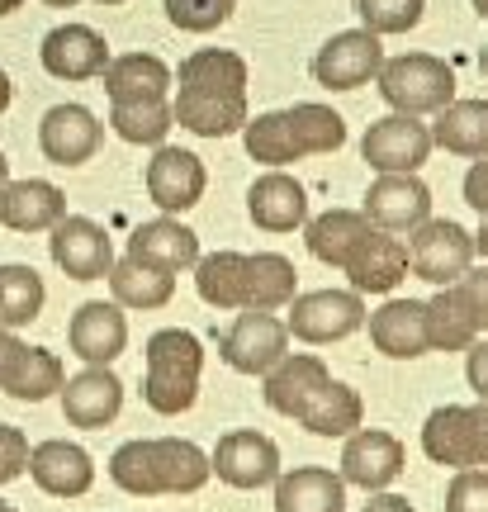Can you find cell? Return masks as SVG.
<instances>
[{"instance_id": "6da1fadb", "label": "cell", "mask_w": 488, "mask_h": 512, "mask_svg": "<svg viewBox=\"0 0 488 512\" xmlns=\"http://www.w3.org/2000/svg\"><path fill=\"white\" fill-rule=\"evenodd\" d=\"M209 456L181 437H138L109 456V479L133 498L199 494L209 484Z\"/></svg>"}, {"instance_id": "7a4b0ae2", "label": "cell", "mask_w": 488, "mask_h": 512, "mask_svg": "<svg viewBox=\"0 0 488 512\" xmlns=\"http://www.w3.org/2000/svg\"><path fill=\"white\" fill-rule=\"evenodd\" d=\"M242 143L247 157L266 166H285L299 157H323L346 143V119L327 105H290V110L256 114L242 124Z\"/></svg>"}, {"instance_id": "3957f363", "label": "cell", "mask_w": 488, "mask_h": 512, "mask_svg": "<svg viewBox=\"0 0 488 512\" xmlns=\"http://www.w3.org/2000/svg\"><path fill=\"white\" fill-rule=\"evenodd\" d=\"M147 375H143V399L152 413L176 418L199 399V370H204V347L195 332L162 328L147 337Z\"/></svg>"}, {"instance_id": "277c9868", "label": "cell", "mask_w": 488, "mask_h": 512, "mask_svg": "<svg viewBox=\"0 0 488 512\" xmlns=\"http://www.w3.org/2000/svg\"><path fill=\"white\" fill-rule=\"evenodd\" d=\"M380 95L394 114H436L455 100V72L432 53H403L380 67Z\"/></svg>"}, {"instance_id": "5b68a950", "label": "cell", "mask_w": 488, "mask_h": 512, "mask_svg": "<svg viewBox=\"0 0 488 512\" xmlns=\"http://www.w3.org/2000/svg\"><path fill=\"white\" fill-rule=\"evenodd\" d=\"M422 451L432 465L474 470L488 465V403H446L422 427Z\"/></svg>"}, {"instance_id": "8992f818", "label": "cell", "mask_w": 488, "mask_h": 512, "mask_svg": "<svg viewBox=\"0 0 488 512\" xmlns=\"http://www.w3.org/2000/svg\"><path fill=\"white\" fill-rule=\"evenodd\" d=\"M365 323V299L356 290H313V294H294L290 299V318L285 328L299 342L327 347V342H342Z\"/></svg>"}, {"instance_id": "52a82bcc", "label": "cell", "mask_w": 488, "mask_h": 512, "mask_svg": "<svg viewBox=\"0 0 488 512\" xmlns=\"http://www.w3.org/2000/svg\"><path fill=\"white\" fill-rule=\"evenodd\" d=\"M408 266L427 285H451L474 266V233L455 219H422L408 238Z\"/></svg>"}, {"instance_id": "ba28073f", "label": "cell", "mask_w": 488, "mask_h": 512, "mask_svg": "<svg viewBox=\"0 0 488 512\" xmlns=\"http://www.w3.org/2000/svg\"><path fill=\"white\" fill-rule=\"evenodd\" d=\"M384 67V48L380 34L370 29H342L332 34L313 57V81L327 86V91H361L370 86Z\"/></svg>"}, {"instance_id": "9c48e42d", "label": "cell", "mask_w": 488, "mask_h": 512, "mask_svg": "<svg viewBox=\"0 0 488 512\" xmlns=\"http://www.w3.org/2000/svg\"><path fill=\"white\" fill-rule=\"evenodd\" d=\"M285 351H290V328L275 313H261V309H242L233 318V328L223 332V342H218V356L237 375H266Z\"/></svg>"}, {"instance_id": "30bf717a", "label": "cell", "mask_w": 488, "mask_h": 512, "mask_svg": "<svg viewBox=\"0 0 488 512\" xmlns=\"http://www.w3.org/2000/svg\"><path fill=\"white\" fill-rule=\"evenodd\" d=\"M48 252H53V266L72 280H105L109 266H114V242L95 219L86 214H62V219L48 228Z\"/></svg>"}, {"instance_id": "8fae6325", "label": "cell", "mask_w": 488, "mask_h": 512, "mask_svg": "<svg viewBox=\"0 0 488 512\" xmlns=\"http://www.w3.org/2000/svg\"><path fill=\"white\" fill-rule=\"evenodd\" d=\"M361 157L375 171H422L432 157V128L417 124V114H384L365 128Z\"/></svg>"}, {"instance_id": "7c38bea8", "label": "cell", "mask_w": 488, "mask_h": 512, "mask_svg": "<svg viewBox=\"0 0 488 512\" xmlns=\"http://www.w3.org/2000/svg\"><path fill=\"white\" fill-rule=\"evenodd\" d=\"M361 214L384 233H413L422 219H432V190L417 181V171H380V181L365 190Z\"/></svg>"}, {"instance_id": "4fadbf2b", "label": "cell", "mask_w": 488, "mask_h": 512, "mask_svg": "<svg viewBox=\"0 0 488 512\" xmlns=\"http://www.w3.org/2000/svg\"><path fill=\"white\" fill-rule=\"evenodd\" d=\"M209 470L233 489H266L280 479V446L266 432H228L218 437Z\"/></svg>"}, {"instance_id": "5bb4252c", "label": "cell", "mask_w": 488, "mask_h": 512, "mask_svg": "<svg viewBox=\"0 0 488 512\" xmlns=\"http://www.w3.org/2000/svg\"><path fill=\"white\" fill-rule=\"evenodd\" d=\"M403 441L394 432H380V427H356L351 437H346V451H342V479L346 484H356L365 494H380L389 489L398 475H403Z\"/></svg>"}, {"instance_id": "9a60e30c", "label": "cell", "mask_w": 488, "mask_h": 512, "mask_svg": "<svg viewBox=\"0 0 488 512\" xmlns=\"http://www.w3.org/2000/svg\"><path fill=\"white\" fill-rule=\"evenodd\" d=\"M147 195L157 209L166 214H185V209H195L204 200V185H209V171L199 162L195 152H185V147H157L152 152V162H147Z\"/></svg>"}, {"instance_id": "2e32d148", "label": "cell", "mask_w": 488, "mask_h": 512, "mask_svg": "<svg viewBox=\"0 0 488 512\" xmlns=\"http://www.w3.org/2000/svg\"><path fill=\"white\" fill-rule=\"evenodd\" d=\"M342 271L351 275V290L356 294H389V290H398V280L408 275V242L370 223L365 238L351 247Z\"/></svg>"}, {"instance_id": "e0dca14e", "label": "cell", "mask_w": 488, "mask_h": 512, "mask_svg": "<svg viewBox=\"0 0 488 512\" xmlns=\"http://www.w3.org/2000/svg\"><path fill=\"white\" fill-rule=\"evenodd\" d=\"M105 143V124L95 119L86 105H53L38 124V147L43 157L57 166H81L91 162Z\"/></svg>"}, {"instance_id": "ac0fdd59", "label": "cell", "mask_w": 488, "mask_h": 512, "mask_svg": "<svg viewBox=\"0 0 488 512\" xmlns=\"http://www.w3.org/2000/svg\"><path fill=\"white\" fill-rule=\"evenodd\" d=\"M38 57H43V72L57 81H95L109 62V43L91 24H57L48 29Z\"/></svg>"}, {"instance_id": "d6986e66", "label": "cell", "mask_w": 488, "mask_h": 512, "mask_svg": "<svg viewBox=\"0 0 488 512\" xmlns=\"http://www.w3.org/2000/svg\"><path fill=\"white\" fill-rule=\"evenodd\" d=\"M67 347L86 361V366H109L119 361L128 347V318L119 304H105V299H91L72 313L67 323Z\"/></svg>"}, {"instance_id": "ffe728a7", "label": "cell", "mask_w": 488, "mask_h": 512, "mask_svg": "<svg viewBox=\"0 0 488 512\" xmlns=\"http://www.w3.org/2000/svg\"><path fill=\"white\" fill-rule=\"evenodd\" d=\"M124 408V380L109 366H86L81 375L62 380V418L72 427H109Z\"/></svg>"}, {"instance_id": "44dd1931", "label": "cell", "mask_w": 488, "mask_h": 512, "mask_svg": "<svg viewBox=\"0 0 488 512\" xmlns=\"http://www.w3.org/2000/svg\"><path fill=\"white\" fill-rule=\"evenodd\" d=\"M29 475L43 494L53 498H81L95 484V460L76 441H38L29 451Z\"/></svg>"}, {"instance_id": "7402d4cb", "label": "cell", "mask_w": 488, "mask_h": 512, "mask_svg": "<svg viewBox=\"0 0 488 512\" xmlns=\"http://www.w3.org/2000/svg\"><path fill=\"white\" fill-rule=\"evenodd\" d=\"M67 214V195L53 181H5L0 185V223L10 233H48Z\"/></svg>"}, {"instance_id": "603a6c76", "label": "cell", "mask_w": 488, "mask_h": 512, "mask_svg": "<svg viewBox=\"0 0 488 512\" xmlns=\"http://www.w3.org/2000/svg\"><path fill=\"white\" fill-rule=\"evenodd\" d=\"M247 214H252V223L266 228V233H294V228H304L308 223L304 185L275 166L261 181H252V190H247Z\"/></svg>"}, {"instance_id": "cb8c5ba5", "label": "cell", "mask_w": 488, "mask_h": 512, "mask_svg": "<svg viewBox=\"0 0 488 512\" xmlns=\"http://www.w3.org/2000/svg\"><path fill=\"white\" fill-rule=\"evenodd\" d=\"M105 95L109 105H143V100H166V91L176 86V76L166 67L162 57L152 53H124V57H109L105 72Z\"/></svg>"}, {"instance_id": "d4e9b609", "label": "cell", "mask_w": 488, "mask_h": 512, "mask_svg": "<svg viewBox=\"0 0 488 512\" xmlns=\"http://www.w3.org/2000/svg\"><path fill=\"white\" fill-rule=\"evenodd\" d=\"M370 342L394 361L427 356L432 351V342H427V304L422 299H389L380 313H370Z\"/></svg>"}, {"instance_id": "484cf974", "label": "cell", "mask_w": 488, "mask_h": 512, "mask_svg": "<svg viewBox=\"0 0 488 512\" xmlns=\"http://www.w3.org/2000/svg\"><path fill=\"white\" fill-rule=\"evenodd\" d=\"M128 256L133 261H143V266H157V271H171L181 275L185 266H195L199 261V238L195 228H185L181 219H152L143 228H133V238H128Z\"/></svg>"}, {"instance_id": "4316f807", "label": "cell", "mask_w": 488, "mask_h": 512, "mask_svg": "<svg viewBox=\"0 0 488 512\" xmlns=\"http://www.w3.org/2000/svg\"><path fill=\"white\" fill-rule=\"evenodd\" d=\"M275 512H346V479L323 465H299L275 479Z\"/></svg>"}, {"instance_id": "83f0119b", "label": "cell", "mask_w": 488, "mask_h": 512, "mask_svg": "<svg viewBox=\"0 0 488 512\" xmlns=\"http://www.w3.org/2000/svg\"><path fill=\"white\" fill-rule=\"evenodd\" d=\"M327 380H332V375H327V366L318 356H308V351L290 356V351H285V356L266 370V403H271L275 413H285V418H299V408H304Z\"/></svg>"}, {"instance_id": "f1b7e54d", "label": "cell", "mask_w": 488, "mask_h": 512, "mask_svg": "<svg viewBox=\"0 0 488 512\" xmlns=\"http://www.w3.org/2000/svg\"><path fill=\"white\" fill-rule=\"evenodd\" d=\"M181 86L176 91H195V95H223V100H237L247 95V62L228 48H199L181 62Z\"/></svg>"}, {"instance_id": "f546056e", "label": "cell", "mask_w": 488, "mask_h": 512, "mask_svg": "<svg viewBox=\"0 0 488 512\" xmlns=\"http://www.w3.org/2000/svg\"><path fill=\"white\" fill-rule=\"evenodd\" d=\"M171 119L199 138H228L237 128L247 124L252 114H247V95H237V100H223V95H195V91H176L171 100Z\"/></svg>"}, {"instance_id": "4dcf8cb0", "label": "cell", "mask_w": 488, "mask_h": 512, "mask_svg": "<svg viewBox=\"0 0 488 512\" xmlns=\"http://www.w3.org/2000/svg\"><path fill=\"white\" fill-rule=\"evenodd\" d=\"M432 147H446L455 157H488V100H451L436 110Z\"/></svg>"}, {"instance_id": "1f68e13d", "label": "cell", "mask_w": 488, "mask_h": 512, "mask_svg": "<svg viewBox=\"0 0 488 512\" xmlns=\"http://www.w3.org/2000/svg\"><path fill=\"white\" fill-rule=\"evenodd\" d=\"M109 290H114V304L119 309H166L171 304V294H176V275L171 271H157V266H143V261H114L109 266Z\"/></svg>"}, {"instance_id": "d6a6232c", "label": "cell", "mask_w": 488, "mask_h": 512, "mask_svg": "<svg viewBox=\"0 0 488 512\" xmlns=\"http://www.w3.org/2000/svg\"><path fill=\"white\" fill-rule=\"evenodd\" d=\"M361 418H365L361 394H356L351 384H337V380H327L323 389L299 408V422H304L313 437H351V432L361 427Z\"/></svg>"}, {"instance_id": "836d02e7", "label": "cell", "mask_w": 488, "mask_h": 512, "mask_svg": "<svg viewBox=\"0 0 488 512\" xmlns=\"http://www.w3.org/2000/svg\"><path fill=\"white\" fill-rule=\"evenodd\" d=\"M365 228H370V219H365L361 209H327V214L304 223L308 252L318 256L323 266H346V256L365 238Z\"/></svg>"}, {"instance_id": "e575fe53", "label": "cell", "mask_w": 488, "mask_h": 512, "mask_svg": "<svg viewBox=\"0 0 488 512\" xmlns=\"http://www.w3.org/2000/svg\"><path fill=\"white\" fill-rule=\"evenodd\" d=\"M294 285H299V271H294L290 256L280 252L247 256V304L242 309H261V313L285 309L294 299Z\"/></svg>"}, {"instance_id": "d590c367", "label": "cell", "mask_w": 488, "mask_h": 512, "mask_svg": "<svg viewBox=\"0 0 488 512\" xmlns=\"http://www.w3.org/2000/svg\"><path fill=\"white\" fill-rule=\"evenodd\" d=\"M195 290L214 309H242L247 304V256L214 252L195 261Z\"/></svg>"}, {"instance_id": "8d00e7d4", "label": "cell", "mask_w": 488, "mask_h": 512, "mask_svg": "<svg viewBox=\"0 0 488 512\" xmlns=\"http://www.w3.org/2000/svg\"><path fill=\"white\" fill-rule=\"evenodd\" d=\"M43 275L34 266H24V261H10V266H0V328H24V323H34L38 313H43Z\"/></svg>"}, {"instance_id": "74e56055", "label": "cell", "mask_w": 488, "mask_h": 512, "mask_svg": "<svg viewBox=\"0 0 488 512\" xmlns=\"http://www.w3.org/2000/svg\"><path fill=\"white\" fill-rule=\"evenodd\" d=\"M62 380H67V370H62V361H57V351H43V347H24L19 351L15 370L5 375V394L19 403H43L48 394H57L62 389Z\"/></svg>"}, {"instance_id": "f35d334b", "label": "cell", "mask_w": 488, "mask_h": 512, "mask_svg": "<svg viewBox=\"0 0 488 512\" xmlns=\"http://www.w3.org/2000/svg\"><path fill=\"white\" fill-rule=\"evenodd\" d=\"M171 105L166 100H143V105H109V128L138 147H162V138L171 133Z\"/></svg>"}, {"instance_id": "ab89813d", "label": "cell", "mask_w": 488, "mask_h": 512, "mask_svg": "<svg viewBox=\"0 0 488 512\" xmlns=\"http://www.w3.org/2000/svg\"><path fill=\"white\" fill-rule=\"evenodd\" d=\"M427 342H432V351H465L470 342H479V332L470 328L465 313L455 309L446 285H436V294L427 299Z\"/></svg>"}, {"instance_id": "60d3db41", "label": "cell", "mask_w": 488, "mask_h": 512, "mask_svg": "<svg viewBox=\"0 0 488 512\" xmlns=\"http://www.w3.org/2000/svg\"><path fill=\"white\" fill-rule=\"evenodd\" d=\"M356 5V15L370 34H408L422 24V10H427V0H351Z\"/></svg>"}, {"instance_id": "b9f144b4", "label": "cell", "mask_w": 488, "mask_h": 512, "mask_svg": "<svg viewBox=\"0 0 488 512\" xmlns=\"http://www.w3.org/2000/svg\"><path fill=\"white\" fill-rule=\"evenodd\" d=\"M166 5V19L185 29V34H209L218 24H228L233 15V0H162Z\"/></svg>"}, {"instance_id": "7bdbcfd3", "label": "cell", "mask_w": 488, "mask_h": 512, "mask_svg": "<svg viewBox=\"0 0 488 512\" xmlns=\"http://www.w3.org/2000/svg\"><path fill=\"white\" fill-rule=\"evenodd\" d=\"M446 294L455 299V309L470 318L474 332H488V266H470L465 275H455Z\"/></svg>"}, {"instance_id": "ee69618b", "label": "cell", "mask_w": 488, "mask_h": 512, "mask_svg": "<svg viewBox=\"0 0 488 512\" xmlns=\"http://www.w3.org/2000/svg\"><path fill=\"white\" fill-rule=\"evenodd\" d=\"M446 512H488V470H460L446 489Z\"/></svg>"}, {"instance_id": "f6af8a7d", "label": "cell", "mask_w": 488, "mask_h": 512, "mask_svg": "<svg viewBox=\"0 0 488 512\" xmlns=\"http://www.w3.org/2000/svg\"><path fill=\"white\" fill-rule=\"evenodd\" d=\"M24 470H29V437L10 422H0V484H15Z\"/></svg>"}, {"instance_id": "bcb514c9", "label": "cell", "mask_w": 488, "mask_h": 512, "mask_svg": "<svg viewBox=\"0 0 488 512\" xmlns=\"http://www.w3.org/2000/svg\"><path fill=\"white\" fill-rule=\"evenodd\" d=\"M465 204L488 214V157H474V166L465 171Z\"/></svg>"}, {"instance_id": "7dc6e473", "label": "cell", "mask_w": 488, "mask_h": 512, "mask_svg": "<svg viewBox=\"0 0 488 512\" xmlns=\"http://www.w3.org/2000/svg\"><path fill=\"white\" fill-rule=\"evenodd\" d=\"M465 351H470V366H465V375H470V389L488 403V342H470Z\"/></svg>"}, {"instance_id": "c3c4849f", "label": "cell", "mask_w": 488, "mask_h": 512, "mask_svg": "<svg viewBox=\"0 0 488 512\" xmlns=\"http://www.w3.org/2000/svg\"><path fill=\"white\" fill-rule=\"evenodd\" d=\"M19 351H24V342H19V337H15L10 328H0V384H5V375L15 370Z\"/></svg>"}, {"instance_id": "681fc988", "label": "cell", "mask_w": 488, "mask_h": 512, "mask_svg": "<svg viewBox=\"0 0 488 512\" xmlns=\"http://www.w3.org/2000/svg\"><path fill=\"white\" fill-rule=\"evenodd\" d=\"M361 512H417V508L408 503V498H398V494H375Z\"/></svg>"}, {"instance_id": "f907efd6", "label": "cell", "mask_w": 488, "mask_h": 512, "mask_svg": "<svg viewBox=\"0 0 488 512\" xmlns=\"http://www.w3.org/2000/svg\"><path fill=\"white\" fill-rule=\"evenodd\" d=\"M10 95H15V86H10V76L0 72V114L10 110Z\"/></svg>"}, {"instance_id": "816d5d0a", "label": "cell", "mask_w": 488, "mask_h": 512, "mask_svg": "<svg viewBox=\"0 0 488 512\" xmlns=\"http://www.w3.org/2000/svg\"><path fill=\"white\" fill-rule=\"evenodd\" d=\"M474 252L488 256V214H484V223H479V233H474Z\"/></svg>"}, {"instance_id": "f5cc1de1", "label": "cell", "mask_w": 488, "mask_h": 512, "mask_svg": "<svg viewBox=\"0 0 488 512\" xmlns=\"http://www.w3.org/2000/svg\"><path fill=\"white\" fill-rule=\"evenodd\" d=\"M19 5H24V0H0V19H5V15H15Z\"/></svg>"}, {"instance_id": "db71d44e", "label": "cell", "mask_w": 488, "mask_h": 512, "mask_svg": "<svg viewBox=\"0 0 488 512\" xmlns=\"http://www.w3.org/2000/svg\"><path fill=\"white\" fill-rule=\"evenodd\" d=\"M43 5H53V10H72V5H81V0H43Z\"/></svg>"}, {"instance_id": "11a10c76", "label": "cell", "mask_w": 488, "mask_h": 512, "mask_svg": "<svg viewBox=\"0 0 488 512\" xmlns=\"http://www.w3.org/2000/svg\"><path fill=\"white\" fill-rule=\"evenodd\" d=\"M10 181V162H5V152H0V185Z\"/></svg>"}, {"instance_id": "9f6ffc18", "label": "cell", "mask_w": 488, "mask_h": 512, "mask_svg": "<svg viewBox=\"0 0 488 512\" xmlns=\"http://www.w3.org/2000/svg\"><path fill=\"white\" fill-rule=\"evenodd\" d=\"M474 15H479V19H488V0H474Z\"/></svg>"}, {"instance_id": "6f0895ef", "label": "cell", "mask_w": 488, "mask_h": 512, "mask_svg": "<svg viewBox=\"0 0 488 512\" xmlns=\"http://www.w3.org/2000/svg\"><path fill=\"white\" fill-rule=\"evenodd\" d=\"M0 512H19V508H15V503H0Z\"/></svg>"}, {"instance_id": "680465c9", "label": "cell", "mask_w": 488, "mask_h": 512, "mask_svg": "<svg viewBox=\"0 0 488 512\" xmlns=\"http://www.w3.org/2000/svg\"><path fill=\"white\" fill-rule=\"evenodd\" d=\"M100 5H124V0H100Z\"/></svg>"}, {"instance_id": "91938a15", "label": "cell", "mask_w": 488, "mask_h": 512, "mask_svg": "<svg viewBox=\"0 0 488 512\" xmlns=\"http://www.w3.org/2000/svg\"><path fill=\"white\" fill-rule=\"evenodd\" d=\"M484 72H488V48H484Z\"/></svg>"}, {"instance_id": "94428289", "label": "cell", "mask_w": 488, "mask_h": 512, "mask_svg": "<svg viewBox=\"0 0 488 512\" xmlns=\"http://www.w3.org/2000/svg\"><path fill=\"white\" fill-rule=\"evenodd\" d=\"M233 5H237V0H233Z\"/></svg>"}]
</instances>
